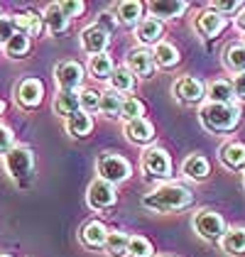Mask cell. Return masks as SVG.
Returning a JSON list of instances; mask_svg holds the SVG:
<instances>
[{"instance_id":"obj_42","label":"cell","mask_w":245,"mask_h":257,"mask_svg":"<svg viewBox=\"0 0 245 257\" xmlns=\"http://www.w3.org/2000/svg\"><path fill=\"white\" fill-rule=\"evenodd\" d=\"M233 91H235V98L245 100V74H235L233 76Z\"/></svg>"},{"instance_id":"obj_24","label":"cell","mask_w":245,"mask_h":257,"mask_svg":"<svg viewBox=\"0 0 245 257\" xmlns=\"http://www.w3.org/2000/svg\"><path fill=\"white\" fill-rule=\"evenodd\" d=\"M108 86H110V91H115V93H130L133 91V86H135V76H133V71L128 69V66H118L113 74H110V79H108Z\"/></svg>"},{"instance_id":"obj_35","label":"cell","mask_w":245,"mask_h":257,"mask_svg":"<svg viewBox=\"0 0 245 257\" xmlns=\"http://www.w3.org/2000/svg\"><path fill=\"white\" fill-rule=\"evenodd\" d=\"M145 115V105L143 100L133 98V96H125L122 98V108H120V118L125 120V122H130V120H138Z\"/></svg>"},{"instance_id":"obj_12","label":"cell","mask_w":245,"mask_h":257,"mask_svg":"<svg viewBox=\"0 0 245 257\" xmlns=\"http://www.w3.org/2000/svg\"><path fill=\"white\" fill-rule=\"evenodd\" d=\"M147 8H150L152 18H157L162 22V20H174V18L184 15L189 10V3H184V0H152Z\"/></svg>"},{"instance_id":"obj_5","label":"cell","mask_w":245,"mask_h":257,"mask_svg":"<svg viewBox=\"0 0 245 257\" xmlns=\"http://www.w3.org/2000/svg\"><path fill=\"white\" fill-rule=\"evenodd\" d=\"M140 167H143L145 174L152 179H167L172 174V159L162 147H147L143 152Z\"/></svg>"},{"instance_id":"obj_38","label":"cell","mask_w":245,"mask_h":257,"mask_svg":"<svg viewBox=\"0 0 245 257\" xmlns=\"http://www.w3.org/2000/svg\"><path fill=\"white\" fill-rule=\"evenodd\" d=\"M208 10L223 15V13H235L240 10V0H216V3H208Z\"/></svg>"},{"instance_id":"obj_16","label":"cell","mask_w":245,"mask_h":257,"mask_svg":"<svg viewBox=\"0 0 245 257\" xmlns=\"http://www.w3.org/2000/svg\"><path fill=\"white\" fill-rule=\"evenodd\" d=\"M218 157H221V164H223L225 169L238 172V169H243L245 167V145L243 142L230 140V142H225L223 147H221Z\"/></svg>"},{"instance_id":"obj_37","label":"cell","mask_w":245,"mask_h":257,"mask_svg":"<svg viewBox=\"0 0 245 257\" xmlns=\"http://www.w3.org/2000/svg\"><path fill=\"white\" fill-rule=\"evenodd\" d=\"M18 35V25H15V18H0V44L5 47L8 42Z\"/></svg>"},{"instance_id":"obj_9","label":"cell","mask_w":245,"mask_h":257,"mask_svg":"<svg viewBox=\"0 0 245 257\" xmlns=\"http://www.w3.org/2000/svg\"><path fill=\"white\" fill-rule=\"evenodd\" d=\"M174 98H179L182 103H199L206 96V86L201 79L196 76H182L179 81H174L172 86Z\"/></svg>"},{"instance_id":"obj_47","label":"cell","mask_w":245,"mask_h":257,"mask_svg":"<svg viewBox=\"0 0 245 257\" xmlns=\"http://www.w3.org/2000/svg\"><path fill=\"white\" fill-rule=\"evenodd\" d=\"M243 184H245V174H243Z\"/></svg>"},{"instance_id":"obj_17","label":"cell","mask_w":245,"mask_h":257,"mask_svg":"<svg viewBox=\"0 0 245 257\" xmlns=\"http://www.w3.org/2000/svg\"><path fill=\"white\" fill-rule=\"evenodd\" d=\"M194 27H196V32H199L201 37H216L225 27V18L218 15V13H213V10H204V13L196 18Z\"/></svg>"},{"instance_id":"obj_32","label":"cell","mask_w":245,"mask_h":257,"mask_svg":"<svg viewBox=\"0 0 245 257\" xmlns=\"http://www.w3.org/2000/svg\"><path fill=\"white\" fill-rule=\"evenodd\" d=\"M128 242H130V237L125 235L122 230H110L108 240H105V250L113 257H122L128 255Z\"/></svg>"},{"instance_id":"obj_7","label":"cell","mask_w":245,"mask_h":257,"mask_svg":"<svg viewBox=\"0 0 245 257\" xmlns=\"http://www.w3.org/2000/svg\"><path fill=\"white\" fill-rule=\"evenodd\" d=\"M115 198H118L115 186L108 184V181H103V179H93L91 186H88V191H86V201H88V206H91L93 211L110 208V206L115 203Z\"/></svg>"},{"instance_id":"obj_34","label":"cell","mask_w":245,"mask_h":257,"mask_svg":"<svg viewBox=\"0 0 245 257\" xmlns=\"http://www.w3.org/2000/svg\"><path fill=\"white\" fill-rule=\"evenodd\" d=\"M155 255V247L152 242L143 235H133L128 242V255L125 257H152Z\"/></svg>"},{"instance_id":"obj_33","label":"cell","mask_w":245,"mask_h":257,"mask_svg":"<svg viewBox=\"0 0 245 257\" xmlns=\"http://www.w3.org/2000/svg\"><path fill=\"white\" fill-rule=\"evenodd\" d=\"M27 52H30V37H27L25 32H18L13 40L5 44V54H8L10 59H22Z\"/></svg>"},{"instance_id":"obj_44","label":"cell","mask_w":245,"mask_h":257,"mask_svg":"<svg viewBox=\"0 0 245 257\" xmlns=\"http://www.w3.org/2000/svg\"><path fill=\"white\" fill-rule=\"evenodd\" d=\"M3 110H5V103H3V100H0V115H3Z\"/></svg>"},{"instance_id":"obj_22","label":"cell","mask_w":245,"mask_h":257,"mask_svg":"<svg viewBox=\"0 0 245 257\" xmlns=\"http://www.w3.org/2000/svg\"><path fill=\"white\" fill-rule=\"evenodd\" d=\"M206 98H208V103H235L233 81H225V79L211 81L208 88H206Z\"/></svg>"},{"instance_id":"obj_36","label":"cell","mask_w":245,"mask_h":257,"mask_svg":"<svg viewBox=\"0 0 245 257\" xmlns=\"http://www.w3.org/2000/svg\"><path fill=\"white\" fill-rule=\"evenodd\" d=\"M79 100H81V110L88 113V115L101 108V93L93 91V88H83L81 93H79Z\"/></svg>"},{"instance_id":"obj_4","label":"cell","mask_w":245,"mask_h":257,"mask_svg":"<svg viewBox=\"0 0 245 257\" xmlns=\"http://www.w3.org/2000/svg\"><path fill=\"white\" fill-rule=\"evenodd\" d=\"M194 230L199 233V237H204L208 242H216V240H221L225 235V220L221 213H216V211H211V208H204V211H199L196 216H194Z\"/></svg>"},{"instance_id":"obj_45","label":"cell","mask_w":245,"mask_h":257,"mask_svg":"<svg viewBox=\"0 0 245 257\" xmlns=\"http://www.w3.org/2000/svg\"><path fill=\"white\" fill-rule=\"evenodd\" d=\"M0 257H10V255H5V252H0Z\"/></svg>"},{"instance_id":"obj_28","label":"cell","mask_w":245,"mask_h":257,"mask_svg":"<svg viewBox=\"0 0 245 257\" xmlns=\"http://www.w3.org/2000/svg\"><path fill=\"white\" fill-rule=\"evenodd\" d=\"M225 66L233 71V74H245V47L243 44H228L225 47V54H223Z\"/></svg>"},{"instance_id":"obj_14","label":"cell","mask_w":245,"mask_h":257,"mask_svg":"<svg viewBox=\"0 0 245 257\" xmlns=\"http://www.w3.org/2000/svg\"><path fill=\"white\" fill-rule=\"evenodd\" d=\"M113 10H115V20L120 22V25H125V27H138L143 22L145 5L140 0H122Z\"/></svg>"},{"instance_id":"obj_25","label":"cell","mask_w":245,"mask_h":257,"mask_svg":"<svg viewBox=\"0 0 245 257\" xmlns=\"http://www.w3.org/2000/svg\"><path fill=\"white\" fill-rule=\"evenodd\" d=\"M221 247L228 255H240L245 252V228H228L221 237Z\"/></svg>"},{"instance_id":"obj_30","label":"cell","mask_w":245,"mask_h":257,"mask_svg":"<svg viewBox=\"0 0 245 257\" xmlns=\"http://www.w3.org/2000/svg\"><path fill=\"white\" fill-rule=\"evenodd\" d=\"M42 18L35 13H20L15 15V25H18V32H25L27 37H37L42 32Z\"/></svg>"},{"instance_id":"obj_8","label":"cell","mask_w":245,"mask_h":257,"mask_svg":"<svg viewBox=\"0 0 245 257\" xmlns=\"http://www.w3.org/2000/svg\"><path fill=\"white\" fill-rule=\"evenodd\" d=\"M54 79L59 83V91H76L83 83V66L79 61H61L54 69Z\"/></svg>"},{"instance_id":"obj_13","label":"cell","mask_w":245,"mask_h":257,"mask_svg":"<svg viewBox=\"0 0 245 257\" xmlns=\"http://www.w3.org/2000/svg\"><path fill=\"white\" fill-rule=\"evenodd\" d=\"M44 98V83L40 79H25L18 86V103L22 108H37Z\"/></svg>"},{"instance_id":"obj_6","label":"cell","mask_w":245,"mask_h":257,"mask_svg":"<svg viewBox=\"0 0 245 257\" xmlns=\"http://www.w3.org/2000/svg\"><path fill=\"white\" fill-rule=\"evenodd\" d=\"M32 167H35V157L27 147L15 145L8 155H5V169L13 179H25L32 174Z\"/></svg>"},{"instance_id":"obj_23","label":"cell","mask_w":245,"mask_h":257,"mask_svg":"<svg viewBox=\"0 0 245 257\" xmlns=\"http://www.w3.org/2000/svg\"><path fill=\"white\" fill-rule=\"evenodd\" d=\"M42 20H44L47 30H49L52 35H61V32L69 27V18L61 13L59 3H52V5H47V10H44Z\"/></svg>"},{"instance_id":"obj_19","label":"cell","mask_w":245,"mask_h":257,"mask_svg":"<svg viewBox=\"0 0 245 257\" xmlns=\"http://www.w3.org/2000/svg\"><path fill=\"white\" fill-rule=\"evenodd\" d=\"M79 110H81V100H79L76 91H57V96H54V113L57 115L69 120Z\"/></svg>"},{"instance_id":"obj_27","label":"cell","mask_w":245,"mask_h":257,"mask_svg":"<svg viewBox=\"0 0 245 257\" xmlns=\"http://www.w3.org/2000/svg\"><path fill=\"white\" fill-rule=\"evenodd\" d=\"M91 130H93V118L88 113H83V110H79L76 115H71L66 120V133L71 138H86Z\"/></svg>"},{"instance_id":"obj_40","label":"cell","mask_w":245,"mask_h":257,"mask_svg":"<svg viewBox=\"0 0 245 257\" xmlns=\"http://www.w3.org/2000/svg\"><path fill=\"white\" fill-rule=\"evenodd\" d=\"M13 147H15V145H13V133H10V127L0 125V155H8Z\"/></svg>"},{"instance_id":"obj_15","label":"cell","mask_w":245,"mask_h":257,"mask_svg":"<svg viewBox=\"0 0 245 257\" xmlns=\"http://www.w3.org/2000/svg\"><path fill=\"white\" fill-rule=\"evenodd\" d=\"M125 138L133 145H150L155 140V127L147 118H138L125 122Z\"/></svg>"},{"instance_id":"obj_2","label":"cell","mask_w":245,"mask_h":257,"mask_svg":"<svg viewBox=\"0 0 245 257\" xmlns=\"http://www.w3.org/2000/svg\"><path fill=\"white\" fill-rule=\"evenodd\" d=\"M240 105L238 103H206L199 113V120L208 133H230L240 122Z\"/></svg>"},{"instance_id":"obj_46","label":"cell","mask_w":245,"mask_h":257,"mask_svg":"<svg viewBox=\"0 0 245 257\" xmlns=\"http://www.w3.org/2000/svg\"><path fill=\"white\" fill-rule=\"evenodd\" d=\"M243 47H245V37H243Z\"/></svg>"},{"instance_id":"obj_21","label":"cell","mask_w":245,"mask_h":257,"mask_svg":"<svg viewBox=\"0 0 245 257\" xmlns=\"http://www.w3.org/2000/svg\"><path fill=\"white\" fill-rule=\"evenodd\" d=\"M211 172V164L204 155H189L182 162V174L186 179H194V181H204Z\"/></svg>"},{"instance_id":"obj_26","label":"cell","mask_w":245,"mask_h":257,"mask_svg":"<svg viewBox=\"0 0 245 257\" xmlns=\"http://www.w3.org/2000/svg\"><path fill=\"white\" fill-rule=\"evenodd\" d=\"M152 57H155V64L162 66V69H172V66L179 64V52H177V47L169 44V42H164V40L155 47Z\"/></svg>"},{"instance_id":"obj_41","label":"cell","mask_w":245,"mask_h":257,"mask_svg":"<svg viewBox=\"0 0 245 257\" xmlns=\"http://www.w3.org/2000/svg\"><path fill=\"white\" fill-rule=\"evenodd\" d=\"M96 25H98V27H103V30H105V32L110 35V32H113V30L118 27V20H115V18H113L110 13H103V15H101V20L96 22Z\"/></svg>"},{"instance_id":"obj_20","label":"cell","mask_w":245,"mask_h":257,"mask_svg":"<svg viewBox=\"0 0 245 257\" xmlns=\"http://www.w3.org/2000/svg\"><path fill=\"white\" fill-rule=\"evenodd\" d=\"M162 32H164V27H162V22L157 20V18H143V22L135 27V35H138V40L143 42V44H160L162 42Z\"/></svg>"},{"instance_id":"obj_39","label":"cell","mask_w":245,"mask_h":257,"mask_svg":"<svg viewBox=\"0 0 245 257\" xmlns=\"http://www.w3.org/2000/svg\"><path fill=\"white\" fill-rule=\"evenodd\" d=\"M61 13L71 20V18H79L83 13V3H79V0H64V3H59Z\"/></svg>"},{"instance_id":"obj_31","label":"cell","mask_w":245,"mask_h":257,"mask_svg":"<svg viewBox=\"0 0 245 257\" xmlns=\"http://www.w3.org/2000/svg\"><path fill=\"white\" fill-rule=\"evenodd\" d=\"M122 98L125 96H120V93H115V91H103L101 93V110L103 115H108V118H115V115H120V108H122Z\"/></svg>"},{"instance_id":"obj_18","label":"cell","mask_w":245,"mask_h":257,"mask_svg":"<svg viewBox=\"0 0 245 257\" xmlns=\"http://www.w3.org/2000/svg\"><path fill=\"white\" fill-rule=\"evenodd\" d=\"M108 228L103 225L101 220H88L81 230V240L86 247L91 250H98V247H105V240H108Z\"/></svg>"},{"instance_id":"obj_3","label":"cell","mask_w":245,"mask_h":257,"mask_svg":"<svg viewBox=\"0 0 245 257\" xmlns=\"http://www.w3.org/2000/svg\"><path fill=\"white\" fill-rule=\"evenodd\" d=\"M96 172H98V179L103 181H108V184H122V181H128L130 174H133V167H130V162L120 155H113V152H105L103 157H98L96 162Z\"/></svg>"},{"instance_id":"obj_29","label":"cell","mask_w":245,"mask_h":257,"mask_svg":"<svg viewBox=\"0 0 245 257\" xmlns=\"http://www.w3.org/2000/svg\"><path fill=\"white\" fill-rule=\"evenodd\" d=\"M88 71H91L93 79L108 81L110 74L115 71V66H113V59H110L108 54H98V57H91V61H88Z\"/></svg>"},{"instance_id":"obj_11","label":"cell","mask_w":245,"mask_h":257,"mask_svg":"<svg viewBox=\"0 0 245 257\" xmlns=\"http://www.w3.org/2000/svg\"><path fill=\"white\" fill-rule=\"evenodd\" d=\"M108 32L98 27V25H88L81 32V47L86 54L91 57H98V54H105V47H108Z\"/></svg>"},{"instance_id":"obj_10","label":"cell","mask_w":245,"mask_h":257,"mask_svg":"<svg viewBox=\"0 0 245 257\" xmlns=\"http://www.w3.org/2000/svg\"><path fill=\"white\" fill-rule=\"evenodd\" d=\"M125 66L133 71V76H140V79H150L152 74H155V57H152V52H147V49H130L128 52V57H125Z\"/></svg>"},{"instance_id":"obj_43","label":"cell","mask_w":245,"mask_h":257,"mask_svg":"<svg viewBox=\"0 0 245 257\" xmlns=\"http://www.w3.org/2000/svg\"><path fill=\"white\" fill-rule=\"evenodd\" d=\"M235 27L245 35V8H240V10H238V15H235Z\"/></svg>"},{"instance_id":"obj_1","label":"cell","mask_w":245,"mask_h":257,"mask_svg":"<svg viewBox=\"0 0 245 257\" xmlns=\"http://www.w3.org/2000/svg\"><path fill=\"white\" fill-rule=\"evenodd\" d=\"M191 198H194V194L182 184H164V186H157V189L145 194L143 206L150 211H157V213H167V211L186 208L191 203Z\"/></svg>"}]
</instances>
